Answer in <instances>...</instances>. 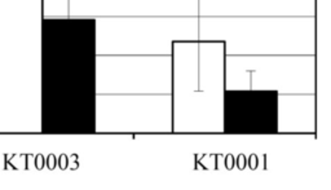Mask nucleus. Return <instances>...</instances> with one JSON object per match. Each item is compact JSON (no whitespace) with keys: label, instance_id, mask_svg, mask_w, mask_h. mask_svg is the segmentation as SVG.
Masks as SVG:
<instances>
[{"label":"nucleus","instance_id":"obj_1","mask_svg":"<svg viewBox=\"0 0 331 190\" xmlns=\"http://www.w3.org/2000/svg\"><path fill=\"white\" fill-rule=\"evenodd\" d=\"M56 164H57L56 157H54L53 154L48 155V158H47V166H48V168L49 169H54V168H56Z\"/></svg>","mask_w":331,"mask_h":190},{"label":"nucleus","instance_id":"obj_2","mask_svg":"<svg viewBox=\"0 0 331 190\" xmlns=\"http://www.w3.org/2000/svg\"><path fill=\"white\" fill-rule=\"evenodd\" d=\"M44 164H45V159H44V157L41 155V154L36 155V158H35V167H36V168L41 169L44 167Z\"/></svg>","mask_w":331,"mask_h":190},{"label":"nucleus","instance_id":"obj_3","mask_svg":"<svg viewBox=\"0 0 331 190\" xmlns=\"http://www.w3.org/2000/svg\"><path fill=\"white\" fill-rule=\"evenodd\" d=\"M58 164H60V168H61V169L66 168V167H68V157H66V155H61V157H60Z\"/></svg>","mask_w":331,"mask_h":190},{"label":"nucleus","instance_id":"obj_4","mask_svg":"<svg viewBox=\"0 0 331 190\" xmlns=\"http://www.w3.org/2000/svg\"><path fill=\"white\" fill-rule=\"evenodd\" d=\"M225 166L228 169H231L233 168V166H234V158H233V155H228L225 159Z\"/></svg>","mask_w":331,"mask_h":190},{"label":"nucleus","instance_id":"obj_5","mask_svg":"<svg viewBox=\"0 0 331 190\" xmlns=\"http://www.w3.org/2000/svg\"><path fill=\"white\" fill-rule=\"evenodd\" d=\"M238 159H239V164H238V166H239L241 169H243V168H245V166H246V157L245 155H239V158H238Z\"/></svg>","mask_w":331,"mask_h":190},{"label":"nucleus","instance_id":"obj_6","mask_svg":"<svg viewBox=\"0 0 331 190\" xmlns=\"http://www.w3.org/2000/svg\"><path fill=\"white\" fill-rule=\"evenodd\" d=\"M257 166V159H256V155H251V168H256Z\"/></svg>","mask_w":331,"mask_h":190}]
</instances>
